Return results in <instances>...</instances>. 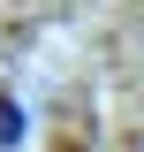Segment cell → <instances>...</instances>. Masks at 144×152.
Instances as JSON below:
<instances>
[{"label": "cell", "mask_w": 144, "mask_h": 152, "mask_svg": "<svg viewBox=\"0 0 144 152\" xmlns=\"http://www.w3.org/2000/svg\"><path fill=\"white\" fill-rule=\"evenodd\" d=\"M23 137H31V114L15 91H0V152H23Z\"/></svg>", "instance_id": "6da1fadb"}]
</instances>
